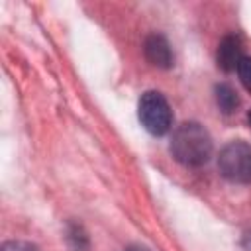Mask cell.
Masks as SVG:
<instances>
[{"label": "cell", "instance_id": "obj_1", "mask_svg": "<svg viewBox=\"0 0 251 251\" xmlns=\"http://www.w3.org/2000/svg\"><path fill=\"white\" fill-rule=\"evenodd\" d=\"M212 137L208 129L198 122H184L180 124L169 143V151L175 161L184 167H202L212 157Z\"/></svg>", "mask_w": 251, "mask_h": 251}, {"label": "cell", "instance_id": "obj_2", "mask_svg": "<svg viewBox=\"0 0 251 251\" xmlns=\"http://www.w3.org/2000/svg\"><path fill=\"white\" fill-rule=\"evenodd\" d=\"M218 169L224 178L237 184L251 182V145L235 139L222 147L218 157Z\"/></svg>", "mask_w": 251, "mask_h": 251}, {"label": "cell", "instance_id": "obj_3", "mask_svg": "<svg viewBox=\"0 0 251 251\" xmlns=\"http://www.w3.org/2000/svg\"><path fill=\"white\" fill-rule=\"evenodd\" d=\"M137 116L141 126L151 135H165L173 124V112L167 98L157 90H147L141 94L137 104Z\"/></svg>", "mask_w": 251, "mask_h": 251}, {"label": "cell", "instance_id": "obj_4", "mask_svg": "<svg viewBox=\"0 0 251 251\" xmlns=\"http://www.w3.org/2000/svg\"><path fill=\"white\" fill-rule=\"evenodd\" d=\"M143 53H145V59L159 67V69H169L173 65V51H171V45L169 41L159 35V33H153L145 39V45H143Z\"/></svg>", "mask_w": 251, "mask_h": 251}, {"label": "cell", "instance_id": "obj_5", "mask_svg": "<svg viewBox=\"0 0 251 251\" xmlns=\"http://www.w3.org/2000/svg\"><path fill=\"white\" fill-rule=\"evenodd\" d=\"M241 43L237 37H224L220 47H218V65L224 71H235L239 61H241Z\"/></svg>", "mask_w": 251, "mask_h": 251}, {"label": "cell", "instance_id": "obj_6", "mask_svg": "<svg viewBox=\"0 0 251 251\" xmlns=\"http://www.w3.org/2000/svg\"><path fill=\"white\" fill-rule=\"evenodd\" d=\"M216 102H218V108L224 114H231L239 106V96H237V92L229 84L224 82V84L216 86Z\"/></svg>", "mask_w": 251, "mask_h": 251}, {"label": "cell", "instance_id": "obj_7", "mask_svg": "<svg viewBox=\"0 0 251 251\" xmlns=\"http://www.w3.org/2000/svg\"><path fill=\"white\" fill-rule=\"evenodd\" d=\"M235 71H237L239 80L245 86V90L251 92V57H241V61H239Z\"/></svg>", "mask_w": 251, "mask_h": 251}, {"label": "cell", "instance_id": "obj_8", "mask_svg": "<svg viewBox=\"0 0 251 251\" xmlns=\"http://www.w3.org/2000/svg\"><path fill=\"white\" fill-rule=\"evenodd\" d=\"M0 251H39V249L29 241H6Z\"/></svg>", "mask_w": 251, "mask_h": 251}, {"label": "cell", "instance_id": "obj_9", "mask_svg": "<svg viewBox=\"0 0 251 251\" xmlns=\"http://www.w3.org/2000/svg\"><path fill=\"white\" fill-rule=\"evenodd\" d=\"M124 251H151V249H147V247H143V245H129V247H126Z\"/></svg>", "mask_w": 251, "mask_h": 251}, {"label": "cell", "instance_id": "obj_10", "mask_svg": "<svg viewBox=\"0 0 251 251\" xmlns=\"http://www.w3.org/2000/svg\"><path fill=\"white\" fill-rule=\"evenodd\" d=\"M247 118H249V124H251V112H249V116H247Z\"/></svg>", "mask_w": 251, "mask_h": 251}]
</instances>
